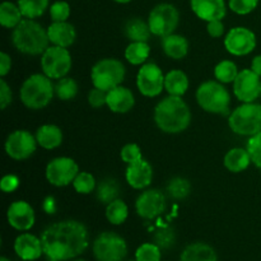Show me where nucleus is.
Here are the masks:
<instances>
[{
    "label": "nucleus",
    "mask_w": 261,
    "mask_h": 261,
    "mask_svg": "<svg viewBox=\"0 0 261 261\" xmlns=\"http://www.w3.org/2000/svg\"><path fill=\"white\" fill-rule=\"evenodd\" d=\"M43 254L50 261H66L88 247V231L78 221H63L48 226L41 236Z\"/></svg>",
    "instance_id": "nucleus-1"
},
{
    "label": "nucleus",
    "mask_w": 261,
    "mask_h": 261,
    "mask_svg": "<svg viewBox=\"0 0 261 261\" xmlns=\"http://www.w3.org/2000/svg\"><path fill=\"white\" fill-rule=\"evenodd\" d=\"M154 121L162 132L178 134L190 125V109L181 97L168 96L155 106Z\"/></svg>",
    "instance_id": "nucleus-2"
},
{
    "label": "nucleus",
    "mask_w": 261,
    "mask_h": 261,
    "mask_svg": "<svg viewBox=\"0 0 261 261\" xmlns=\"http://www.w3.org/2000/svg\"><path fill=\"white\" fill-rule=\"evenodd\" d=\"M13 45L18 51L27 55H41L48 48L47 30L33 19H23L12 33Z\"/></svg>",
    "instance_id": "nucleus-3"
},
{
    "label": "nucleus",
    "mask_w": 261,
    "mask_h": 261,
    "mask_svg": "<svg viewBox=\"0 0 261 261\" xmlns=\"http://www.w3.org/2000/svg\"><path fill=\"white\" fill-rule=\"evenodd\" d=\"M55 94V86L45 74L28 76L20 88V99L31 110H40L47 106Z\"/></svg>",
    "instance_id": "nucleus-4"
},
{
    "label": "nucleus",
    "mask_w": 261,
    "mask_h": 261,
    "mask_svg": "<svg viewBox=\"0 0 261 261\" xmlns=\"http://www.w3.org/2000/svg\"><path fill=\"white\" fill-rule=\"evenodd\" d=\"M196 101L206 112L217 115H228L231 96L221 82L208 81L200 84L196 91Z\"/></svg>",
    "instance_id": "nucleus-5"
},
{
    "label": "nucleus",
    "mask_w": 261,
    "mask_h": 261,
    "mask_svg": "<svg viewBox=\"0 0 261 261\" xmlns=\"http://www.w3.org/2000/svg\"><path fill=\"white\" fill-rule=\"evenodd\" d=\"M228 125L236 134L254 137L261 132V106L254 102H247L237 107L229 115Z\"/></svg>",
    "instance_id": "nucleus-6"
},
{
    "label": "nucleus",
    "mask_w": 261,
    "mask_h": 261,
    "mask_svg": "<svg viewBox=\"0 0 261 261\" xmlns=\"http://www.w3.org/2000/svg\"><path fill=\"white\" fill-rule=\"evenodd\" d=\"M92 83L102 91H111L122 83L125 78V66L117 59H103L92 68Z\"/></svg>",
    "instance_id": "nucleus-7"
},
{
    "label": "nucleus",
    "mask_w": 261,
    "mask_h": 261,
    "mask_svg": "<svg viewBox=\"0 0 261 261\" xmlns=\"http://www.w3.org/2000/svg\"><path fill=\"white\" fill-rule=\"evenodd\" d=\"M93 255L97 261H122L127 255L126 242L114 232H103L94 240Z\"/></svg>",
    "instance_id": "nucleus-8"
},
{
    "label": "nucleus",
    "mask_w": 261,
    "mask_h": 261,
    "mask_svg": "<svg viewBox=\"0 0 261 261\" xmlns=\"http://www.w3.org/2000/svg\"><path fill=\"white\" fill-rule=\"evenodd\" d=\"M180 14L173 5L163 3L153 8L149 13L148 24L153 35L166 37L172 35L178 25Z\"/></svg>",
    "instance_id": "nucleus-9"
},
{
    "label": "nucleus",
    "mask_w": 261,
    "mask_h": 261,
    "mask_svg": "<svg viewBox=\"0 0 261 261\" xmlns=\"http://www.w3.org/2000/svg\"><path fill=\"white\" fill-rule=\"evenodd\" d=\"M41 68L45 75L51 79H61L71 69V55L68 48L51 46L41 58Z\"/></svg>",
    "instance_id": "nucleus-10"
},
{
    "label": "nucleus",
    "mask_w": 261,
    "mask_h": 261,
    "mask_svg": "<svg viewBox=\"0 0 261 261\" xmlns=\"http://www.w3.org/2000/svg\"><path fill=\"white\" fill-rule=\"evenodd\" d=\"M78 173V165L75 161L69 157L54 158L46 167V178L51 185L56 188H63L69 184H73Z\"/></svg>",
    "instance_id": "nucleus-11"
},
{
    "label": "nucleus",
    "mask_w": 261,
    "mask_h": 261,
    "mask_svg": "<svg viewBox=\"0 0 261 261\" xmlns=\"http://www.w3.org/2000/svg\"><path fill=\"white\" fill-rule=\"evenodd\" d=\"M137 86L143 96H160L165 88V75L160 66L153 63L144 64L138 71Z\"/></svg>",
    "instance_id": "nucleus-12"
},
{
    "label": "nucleus",
    "mask_w": 261,
    "mask_h": 261,
    "mask_svg": "<svg viewBox=\"0 0 261 261\" xmlns=\"http://www.w3.org/2000/svg\"><path fill=\"white\" fill-rule=\"evenodd\" d=\"M37 139L27 130H15L5 142V152L15 161H24L30 158L37 148Z\"/></svg>",
    "instance_id": "nucleus-13"
},
{
    "label": "nucleus",
    "mask_w": 261,
    "mask_h": 261,
    "mask_svg": "<svg viewBox=\"0 0 261 261\" xmlns=\"http://www.w3.org/2000/svg\"><path fill=\"white\" fill-rule=\"evenodd\" d=\"M234 96L244 103L254 102L261 96V81L260 76L251 69H245L240 71L233 82Z\"/></svg>",
    "instance_id": "nucleus-14"
},
{
    "label": "nucleus",
    "mask_w": 261,
    "mask_h": 261,
    "mask_svg": "<svg viewBox=\"0 0 261 261\" xmlns=\"http://www.w3.org/2000/svg\"><path fill=\"white\" fill-rule=\"evenodd\" d=\"M227 51L234 56H244L256 47V37L252 31L245 27L232 28L224 38Z\"/></svg>",
    "instance_id": "nucleus-15"
},
{
    "label": "nucleus",
    "mask_w": 261,
    "mask_h": 261,
    "mask_svg": "<svg viewBox=\"0 0 261 261\" xmlns=\"http://www.w3.org/2000/svg\"><path fill=\"white\" fill-rule=\"evenodd\" d=\"M135 209L139 217L144 219H153L161 216L166 209V198L162 191L150 189L139 195L135 201Z\"/></svg>",
    "instance_id": "nucleus-16"
},
{
    "label": "nucleus",
    "mask_w": 261,
    "mask_h": 261,
    "mask_svg": "<svg viewBox=\"0 0 261 261\" xmlns=\"http://www.w3.org/2000/svg\"><path fill=\"white\" fill-rule=\"evenodd\" d=\"M8 223L17 231H28L35 224V211L24 200H18L10 204L7 212Z\"/></svg>",
    "instance_id": "nucleus-17"
},
{
    "label": "nucleus",
    "mask_w": 261,
    "mask_h": 261,
    "mask_svg": "<svg viewBox=\"0 0 261 261\" xmlns=\"http://www.w3.org/2000/svg\"><path fill=\"white\" fill-rule=\"evenodd\" d=\"M126 181L133 189H144L147 186L150 185L153 178V170L152 166L142 160L137 161V162H133L130 165H127L126 168Z\"/></svg>",
    "instance_id": "nucleus-18"
},
{
    "label": "nucleus",
    "mask_w": 261,
    "mask_h": 261,
    "mask_svg": "<svg viewBox=\"0 0 261 261\" xmlns=\"http://www.w3.org/2000/svg\"><path fill=\"white\" fill-rule=\"evenodd\" d=\"M190 4L193 12L205 22L223 19L227 13L224 0H191Z\"/></svg>",
    "instance_id": "nucleus-19"
},
{
    "label": "nucleus",
    "mask_w": 261,
    "mask_h": 261,
    "mask_svg": "<svg viewBox=\"0 0 261 261\" xmlns=\"http://www.w3.org/2000/svg\"><path fill=\"white\" fill-rule=\"evenodd\" d=\"M14 251L22 260H37L43 254L42 242L33 234L23 233L15 239Z\"/></svg>",
    "instance_id": "nucleus-20"
},
{
    "label": "nucleus",
    "mask_w": 261,
    "mask_h": 261,
    "mask_svg": "<svg viewBox=\"0 0 261 261\" xmlns=\"http://www.w3.org/2000/svg\"><path fill=\"white\" fill-rule=\"evenodd\" d=\"M134 103V94L126 87L119 86L107 92V106L112 112L126 114L133 109Z\"/></svg>",
    "instance_id": "nucleus-21"
},
{
    "label": "nucleus",
    "mask_w": 261,
    "mask_h": 261,
    "mask_svg": "<svg viewBox=\"0 0 261 261\" xmlns=\"http://www.w3.org/2000/svg\"><path fill=\"white\" fill-rule=\"evenodd\" d=\"M47 35L54 46L65 48L73 45L76 38L75 28L68 22H54L47 28Z\"/></svg>",
    "instance_id": "nucleus-22"
},
{
    "label": "nucleus",
    "mask_w": 261,
    "mask_h": 261,
    "mask_svg": "<svg viewBox=\"0 0 261 261\" xmlns=\"http://www.w3.org/2000/svg\"><path fill=\"white\" fill-rule=\"evenodd\" d=\"M162 48L163 53L171 59L175 60H181L188 55L189 42L185 37L180 35H168L162 37Z\"/></svg>",
    "instance_id": "nucleus-23"
},
{
    "label": "nucleus",
    "mask_w": 261,
    "mask_h": 261,
    "mask_svg": "<svg viewBox=\"0 0 261 261\" xmlns=\"http://www.w3.org/2000/svg\"><path fill=\"white\" fill-rule=\"evenodd\" d=\"M36 139L43 149H55L63 143V133L56 125H42L36 133Z\"/></svg>",
    "instance_id": "nucleus-24"
},
{
    "label": "nucleus",
    "mask_w": 261,
    "mask_h": 261,
    "mask_svg": "<svg viewBox=\"0 0 261 261\" xmlns=\"http://www.w3.org/2000/svg\"><path fill=\"white\" fill-rule=\"evenodd\" d=\"M180 261H217V254L209 245L195 242L184 250Z\"/></svg>",
    "instance_id": "nucleus-25"
},
{
    "label": "nucleus",
    "mask_w": 261,
    "mask_h": 261,
    "mask_svg": "<svg viewBox=\"0 0 261 261\" xmlns=\"http://www.w3.org/2000/svg\"><path fill=\"white\" fill-rule=\"evenodd\" d=\"M124 35L132 42H147L152 35V31L148 22H144L140 18H132L125 23Z\"/></svg>",
    "instance_id": "nucleus-26"
},
{
    "label": "nucleus",
    "mask_w": 261,
    "mask_h": 261,
    "mask_svg": "<svg viewBox=\"0 0 261 261\" xmlns=\"http://www.w3.org/2000/svg\"><path fill=\"white\" fill-rule=\"evenodd\" d=\"M250 162H251V157H250L249 152L247 149H242V148H233L224 155V167L234 173L246 170Z\"/></svg>",
    "instance_id": "nucleus-27"
},
{
    "label": "nucleus",
    "mask_w": 261,
    "mask_h": 261,
    "mask_svg": "<svg viewBox=\"0 0 261 261\" xmlns=\"http://www.w3.org/2000/svg\"><path fill=\"white\" fill-rule=\"evenodd\" d=\"M165 89L170 96H184L189 89L188 75L182 70H171L165 76Z\"/></svg>",
    "instance_id": "nucleus-28"
},
{
    "label": "nucleus",
    "mask_w": 261,
    "mask_h": 261,
    "mask_svg": "<svg viewBox=\"0 0 261 261\" xmlns=\"http://www.w3.org/2000/svg\"><path fill=\"white\" fill-rule=\"evenodd\" d=\"M120 195V186L115 178H105L97 185L96 196L101 204L109 205Z\"/></svg>",
    "instance_id": "nucleus-29"
},
{
    "label": "nucleus",
    "mask_w": 261,
    "mask_h": 261,
    "mask_svg": "<svg viewBox=\"0 0 261 261\" xmlns=\"http://www.w3.org/2000/svg\"><path fill=\"white\" fill-rule=\"evenodd\" d=\"M22 12L19 7L10 2H4L0 5V23L4 28H15L22 22Z\"/></svg>",
    "instance_id": "nucleus-30"
},
{
    "label": "nucleus",
    "mask_w": 261,
    "mask_h": 261,
    "mask_svg": "<svg viewBox=\"0 0 261 261\" xmlns=\"http://www.w3.org/2000/svg\"><path fill=\"white\" fill-rule=\"evenodd\" d=\"M150 47L147 42H132L125 50V59L133 65H142L149 58Z\"/></svg>",
    "instance_id": "nucleus-31"
},
{
    "label": "nucleus",
    "mask_w": 261,
    "mask_h": 261,
    "mask_svg": "<svg viewBox=\"0 0 261 261\" xmlns=\"http://www.w3.org/2000/svg\"><path fill=\"white\" fill-rule=\"evenodd\" d=\"M18 7L23 17L35 19L41 17L48 7V0H18Z\"/></svg>",
    "instance_id": "nucleus-32"
},
{
    "label": "nucleus",
    "mask_w": 261,
    "mask_h": 261,
    "mask_svg": "<svg viewBox=\"0 0 261 261\" xmlns=\"http://www.w3.org/2000/svg\"><path fill=\"white\" fill-rule=\"evenodd\" d=\"M127 216H129L127 205L120 199H116L106 206V218L111 224H115V226L122 224L126 221Z\"/></svg>",
    "instance_id": "nucleus-33"
},
{
    "label": "nucleus",
    "mask_w": 261,
    "mask_h": 261,
    "mask_svg": "<svg viewBox=\"0 0 261 261\" xmlns=\"http://www.w3.org/2000/svg\"><path fill=\"white\" fill-rule=\"evenodd\" d=\"M240 71L237 70V65L231 60H223L214 68L216 79L221 83H233Z\"/></svg>",
    "instance_id": "nucleus-34"
},
{
    "label": "nucleus",
    "mask_w": 261,
    "mask_h": 261,
    "mask_svg": "<svg viewBox=\"0 0 261 261\" xmlns=\"http://www.w3.org/2000/svg\"><path fill=\"white\" fill-rule=\"evenodd\" d=\"M76 93H78V84L73 78L64 76L55 84V94L61 101H70L76 96Z\"/></svg>",
    "instance_id": "nucleus-35"
},
{
    "label": "nucleus",
    "mask_w": 261,
    "mask_h": 261,
    "mask_svg": "<svg viewBox=\"0 0 261 261\" xmlns=\"http://www.w3.org/2000/svg\"><path fill=\"white\" fill-rule=\"evenodd\" d=\"M190 182H189V180H186L184 177H175L172 180H170L167 189H166L168 196L171 199H175V200H182V199H185L190 194Z\"/></svg>",
    "instance_id": "nucleus-36"
},
{
    "label": "nucleus",
    "mask_w": 261,
    "mask_h": 261,
    "mask_svg": "<svg viewBox=\"0 0 261 261\" xmlns=\"http://www.w3.org/2000/svg\"><path fill=\"white\" fill-rule=\"evenodd\" d=\"M73 186L76 193L79 194H91L96 188V180L89 172H79L74 178Z\"/></svg>",
    "instance_id": "nucleus-37"
},
{
    "label": "nucleus",
    "mask_w": 261,
    "mask_h": 261,
    "mask_svg": "<svg viewBox=\"0 0 261 261\" xmlns=\"http://www.w3.org/2000/svg\"><path fill=\"white\" fill-rule=\"evenodd\" d=\"M137 261H161V249L155 244H143L135 252Z\"/></svg>",
    "instance_id": "nucleus-38"
},
{
    "label": "nucleus",
    "mask_w": 261,
    "mask_h": 261,
    "mask_svg": "<svg viewBox=\"0 0 261 261\" xmlns=\"http://www.w3.org/2000/svg\"><path fill=\"white\" fill-rule=\"evenodd\" d=\"M154 244L157 245L160 249H170L173 244H175V231L171 227H163V228L158 229L153 236Z\"/></svg>",
    "instance_id": "nucleus-39"
},
{
    "label": "nucleus",
    "mask_w": 261,
    "mask_h": 261,
    "mask_svg": "<svg viewBox=\"0 0 261 261\" xmlns=\"http://www.w3.org/2000/svg\"><path fill=\"white\" fill-rule=\"evenodd\" d=\"M246 149L251 157V162L261 170V132L254 137H250Z\"/></svg>",
    "instance_id": "nucleus-40"
},
{
    "label": "nucleus",
    "mask_w": 261,
    "mask_h": 261,
    "mask_svg": "<svg viewBox=\"0 0 261 261\" xmlns=\"http://www.w3.org/2000/svg\"><path fill=\"white\" fill-rule=\"evenodd\" d=\"M70 15V5L66 2H55L50 7V17L53 22H66Z\"/></svg>",
    "instance_id": "nucleus-41"
},
{
    "label": "nucleus",
    "mask_w": 261,
    "mask_h": 261,
    "mask_svg": "<svg viewBox=\"0 0 261 261\" xmlns=\"http://www.w3.org/2000/svg\"><path fill=\"white\" fill-rule=\"evenodd\" d=\"M229 8L240 15H245L255 10L259 0H229Z\"/></svg>",
    "instance_id": "nucleus-42"
},
{
    "label": "nucleus",
    "mask_w": 261,
    "mask_h": 261,
    "mask_svg": "<svg viewBox=\"0 0 261 261\" xmlns=\"http://www.w3.org/2000/svg\"><path fill=\"white\" fill-rule=\"evenodd\" d=\"M120 157L124 161L125 163L130 165L133 162H137V161L142 160V150H140L139 145L134 144V143H130L122 147L121 152H120Z\"/></svg>",
    "instance_id": "nucleus-43"
},
{
    "label": "nucleus",
    "mask_w": 261,
    "mask_h": 261,
    "mask_svg": "<svg viewBox=\"0 0 261 261\" xmlns=\"http://www.w3.org/2000/svg\"><path fill=\"white\" fill-rule=\"evenodd\" d=\"M88 103L94 109H99L107 105V92L94 87L88 93Z\"/></svg>",
    "instance_id": "nucleus-44"
},
{
    "label": "nucleus",
    "mask_w": 261,
    "mask_h": 261,
    "mask_svg": "<svg viewBox=\"0 0 261 261\" xmlns=\"http://www.w3.org/2000/svg\"><path fill=\"white\" fill-rule=\"evenodd\" d=\"M19 186V178L14 175H5L0 181V189L4 193H13Z\"/></svg>",
    "instance_id": "nucleus-45"
},
{
    "label": "nucleus",
    "mask_w": 261,
    "mask_h": 261,
    "mask_svg": "<svg viewBox=\"0 0 261 261\" xmlns=\"http://www.w3.org/2000/svg\"><path fill=\"white\" fill-rule=\"evenodd\" d=\"M12 102V91L4 79H0V107L2 110L7 109L8 105Z\"/></svg>",
    "instance_id": "nucleus-46"
},
{
    "label": "nucleus",
    "mask_w": 261,
    "mask_h": 261,
    "mask_svg": "<svg viewBox=\"0 0 261 261\" xmlns=\"http://www.w3.org/2000/svg\"><path fill=\"white\" fill-rule=\"evenodd\" d=\"M206 30H208V33L214 38L222 37L224 33V24L222 22V19L217 20H211L208 22V25H206Z\"/></svg>",
    "instance_id": "nucleus-47"
},
{
    "label": "nucleus",
    "mask_w": 261,
    "mask_h": 261,
    "mask_svg": "<svg viewBox=\"0 0 261 261\" xmlns=\"http://www.w3.org/2000/svg\"><path fill=\"white\" fill-rule=\"evenodd\" d=\"M12 68V60L7 53H0V75L5 76Z\"/></svg>",
    "instance_id": "nucleus-48"
},
{
    "label": "nucleus",
    "mask_w": 261,
    "mask_h": 261,
    "mask_svg": "<svg viewBox=\"0 0 261 261\" xmlns=\"http://www.w3.org/2000/svg\"><path fill=\"white\" fill-rule=\"evenodd\" d=\"M43 209H45L46 213L48 214H53L55 213L56 211V204H55V199L51 198V196H48V198L45 199V201H43Z\"/></svg>",
    "instance_id": "nucleus-49"
},
{
    "label": "nucleus",
    "mask_w": 261,
    "mask_h": 261,
    "mask_svg": "<svg viewBox=\"0 0 261 261\" xmlns=\"http://www.w3.org/2000/svg\"><path fill=\"white\" fill-rule=\"evenodd\" d=\"M251 70L261 76V55H257L256 58H254L251 63Z\"/></svg>",
    "instance_id": "nucleus-50"
},
{
    "label": "nucleus",
    "mask_w": 261,
    "mask_h": 261,
    "mask_svg": "<svg viewBox=\"0 0 261 261\" xmlns=\"http://www.w3.org/2000/svg\"><path fill=\"white\" fill-rule=\"evenodd\" d=\"M114 2L120 3V4H126V3H130L132 0H114Z\"/></svg>",
    "instance_id": "nucleus-51"
},
{
    "label": "nucleus",
    "mask_w": 261,
    "mask_h": 261,
    "mask_svg": "<svg viewBox=\"0 0 261 261\" xmlns=\"http://www.w3.org/2000/svg\"><path fill=\"white\" fill-rule=\"evenodd\" d=\"M0 261H10V260H8V259H7V257H5V256H3V257H2V259H0Z\"/></svg>",
    "instance_id": "nucleus-52"
},
{
    "label": "nucleus",
    "mask_w": 261,
    "mask_h": 261,
    "mask_svg": "<svg viewBox=\"0 0 261 261\" xmlns=\"http://www.w3.org/2000/svg\"><path fill=\"white\" fill-rule=\"evenodd\" d=\"M75 261H86V260H75Z\"/></svg>",
    "instance_id": "nucleus-53"
},
{
    "label": "nucleus",
    "mask_w": 261,
    "mask_h": 261,
    "mask_svg": "<svg viewBox=\"0 0 261 261\" xmlns=\"http://www.w3.org/2000/svg\"><path fill=\"white\" fill-rule=\"evenodd\" d=\"M129 261H133V260H129ZM135 261H137V260H135Z\"/></svg>",
    "instance_id": "nucleus-54"
}]
</instances>
